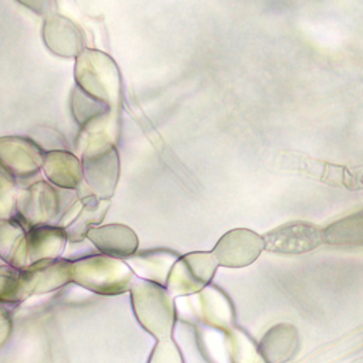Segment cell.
<instances>
[{"instance_id":"obj_1","label":"cell","mask_w":363,"mask_h":363,"mask_svg":"<svg viewBox=\"0 0 363 363\" xmlns=\"http://www.w3.org/2000/svg\"><path fill=\"white\" fill-rule=\"evenodd\" d=\"M82 176L91 191L101 200H109L119 179V155L115 135L106 130H79Z\"/></svg>"},{"instance_id":"obj_2","label":"cell","mask_w":363,"mask_h":363,"mask_svg":"<svg viewBox=\"0 0 363 363\" xmlns=\"http://www.w3.org/2000/svg\"><path fill=\"white\" fill-rule=\"evenodd\" d=\"M75 85L115 111L121 104V74L115 61L95 48H85L74 65Z\"/></svg>"},{"instance_id":"obj_3","label":"cell","mask_w":363,"mask_h":363,"mask_svg":"<svg viewBox=\"0 0 363 363\" xmlns=\"http://www.w3.org/2000/svg\"><path fill=\"white\" fill-rule=\"evenodd\" d=\"M72 282L98 295L112 296L130 289L135 274L125 259L102 252L71 259Z\"/></svg>"},{"instance_id":"obj_4","label":"cell","mask_w":363,"mask_h":363,"mask_svg":"<svg viewBox=\"0 0 363 363\" xmlns=\"http://www.w3.org/2000/svg\"><path fill=\"white\" fill-rule=\"evenodd\" d=\"M130 303L140 326L159 339L170 337L176 320L173 295L164 285L138 279L130 289Z\"/></svg>"},{"instance_id":"obj_5","label":"cell","mask_w":363,"mask_h":363,"mask_svg":"<svg viewBox=\"0 0 363 363\" xmlns=\"http://www.w3.org/2000/svg\"><path fill=\"white\" fill-rule=\"evenodd\" d=\"M60 211V196L50 182L37 180L16 196L14 216L26 228L38 224H52Z\"/></svg>"},{"instance_id":"obj_6","label":"cell","mask_w":363,"mask_h":363,"mask_svg":"<svg viewBox=\"0 0 363 363\" xmlns=\"http://www.w3.org/2000/svg\"><path fill=\"white\" fill-rule=\"evenodd\" d=\"M217 262L211 252H190L177 258L166 279L172 295H193L211 281Z\"/></svg>"},{"instance_id":"obj_7","label":"cell","mask_w":363,"mask_h":363,"mask_svg":"<svg viewBox=\"0 0 363 363\" xmlns=\"http://www.w3.org/2000/svg\"><path fill=\"white\" fill-rule=\"evenodd\" d=\"M44 153L33 138H0V167L14 180H24L37 174L41 170Z\"/></svg>"},{"instance_id":"obj_8","label":"cell","mask_w":363,"mask_h":363,"mask_svg":"<svg viewBox=\"0 0 363 363\" xmlns=\"http://www.w3.org/2000/svg\"><path fill=\"white\" fill-rule=\"evenodd\" d=\"M264 250V238L247 228L225 233L213 250L217 265L241 268L252 264Z\"/></svg>"},{"instance_id":"obj_9","label":"cell","mask_w":363,"mask_h":363,"mask_svg":"<svg viewBox=\"0 0 363 363\" xmlns=\"http://www.w3.org/2000/svg\"><path fill=\"white\" fill-rule=\"evenodd\" d=\"M27 296L43 295L72 282V262L67 258H48L30 262L21 269Z\"/></svg>"},{"instance_id":"obj_10","label":"cell","mask_w":363,"mask_h":363,"mask_svg":"<svg viewBox=\"0 0 363 363\" xmlns=\"http://www.w3.org/2000/svg\"><path fill=\"white\" fill-rule=\"evenodd\" d=\"M322 242V230L305 221L284 224L264 235V248L279 254L309 252Z\"/></svg>"},{"instance_id":"obj_11","label":"cell","mask_w":363,"mask_h":363,"mask_svg":"<svg viewBox=\"0 0 363 363\" xmlns=\"http://www.w3.org/2000/svg\"><path fill=\"white\" fill-rule=\"evenodd\" d=\"M41 34L45 47L62 58H77L86 48L82 30L60 13L44 18Z\"/></svg>"},{"instance_id":"obj_12","label":"cell","mask_w":363,"mask_h":363,"mask_svg":"<svg viewBox=\"0 0 363 363\" xmlns=\"http://www.w3.org/2000/svg\"><path fill=\"white\" fill-rule=\"evenodd\" d=\"M108 200H101L94 193L82 196L57 221L64 228L68 241L78 242L86 238L89 228L102 223L108 210Z\"/></svg>"},{"instance_id":"obj_13","label":"cell","mask_w":363,"mask_h":363,"mask_svg":"<svg viewBox=\"0 0 363 363\" xmlns=\"http://www.w3.org/2000/svg\"><path fill=\"white\" fill-rule=\"evenodd\" d=\"M86 238L102 254L126 259L138 251L139 240L125 224H98L86 233Z\"/></svg>"},{"instance_id":"obj_14","label":"cell","mask_w":363,"mask_h":363,"mask_svg":"<svg viewBox=\"0 0 363 363\" xmlns=\"http://www.w3.org/2000/svg\"><path fill=\"white\" fill-rule=\"evenodd\" d=\"M193 295L191 306L200 322L225 332L233 328V306L221 291L214 286H204Z\"/></svg>"},{"instance_id":"obj_15","label":"cell","mask_w":363,"mask_h":363,"mask_svg":"<svg viewBox=\"0 0 363 363\" xmlns=\"http://www.w3.org/2000/svg\"><path fill=\"white\" fill-rule=\"evenodd\" d=\"M41 170L52 186L65 190L78 189L84 180L81 159L67 149L45 152Z\"/></svg>"},{"instance_id":"obj_16","label":"cell","mask_w":363,"mask_h":363,"mask_svg":"<svg viewBox=\"0 0 363 363\" xmlns=\"http://www.w3.org/2000/svg\"><path fill=\"white\" fill-rule=\"evenodd\" d=\"M68 242L64 228L58 224H38L27 228L28 261L60 258Z\"/></svg>"},{"instance_id":"obj_17","label":"cell","mask_w":363,"mask_h":363,"mask_svg":"<svg viewBox=\"0 0 363 363\" xmlns=\"http://www.w3.org/2000/svg\"><path fill=\"white\" fill-rule=\"evenodd\" d=\"M0 259L18 269L30 264L27 228L16 217L0 218Z\"/></svg>"},{"instance_id":"obj_18","label":"cell","mask_w":363,"mask_h":363,"mask_svg":"<svg viewBox=\"0 0 363 363\" xmlns=\"http://www.w3.org/2000/svg\"><path fill=\"white\" fill-rule=\"evenodd\" d=\"M176 259L177 255L172 251L149 250L143 252L136 251L133 255L126 258V264L135 275L140 277V279L164 285Z\"/></svg>"},{"instance_id":"obj_19","label":"cell","mask_w":363,"mask_h":363,"mask_svg":"<svg viewBox=\"0 0 363 363\" xmlns=\"http://www.w3.org/2000/svg\"><path fill=\"white\" fill-rule=\"evenodd\" d=\"M298 346L296 329L289 323H279L264 335L258 349L267 363H285L295 354Z\"/></svg>"},{"instance_id":"obj_20","label":"cell","mask_w":363,"mask_h":363,"mask_svg":"<svg viewBox=\"0 0 363 363\" xmlns=\"http://www.w3.org/2000/svg\"><path fill=\"white\" fill-rule=\"evenodd\" d=\"M322 237L323 242L336 247H363V210L329 224Z\"/></svg>"},{"instance_id":"obj_21","label":"cell","mask_w":363,"mask_h":363,"mask_svg":"<svg viewBox=\"0 0 363 363\" xmlns=\"http://www.w3.org/2000/svg\"><path fill=\"white\" fill-rule=\"evenodd\" d=\"M69 106H71L72 116L77 121L79 128L113 112L108 105L91 98L84 91H81L77 85L74 86L72 92H71Z\"/></svg>"},{"instance_id":"obj_22","label":"cell","mask_w":363,"mask_h":363,"mask_svg":"<svg viewBox=\"0 0 363 363\" xmlns=\"http://www.w3.org/2000/svg\"><path fill=\"white\" fill-rule=\"evenodd\" d=\"M227 345L231 363H267L255 343L240 329L227 330Z\"/></svg>"},{"instance_id":"obj_23","label":"cell","mask_w":363,"mask_h":363,"mask_svg":"<svg viewBox=\"0 0 363 363\" xmlns=\"http://www.w3.org/2000/svg\"><path fill=\"white\" fill-rule=\"evenodd\" d=\"M27 292L23 282L21 269L9 264H0V303L17 305L26 301Z\"/></svg>"},{"instance_id":"obj_24","label":"cell","mask_w":363,"mask_h":363,"mask_svg":"<svg viewBox=\"0 0 363 363\" xmlns=\"http://www.w3.org/2000/svg\"><path fill=\"white\" fill-rule=\"evenodd\" d=\"M16 196V180L0 167V218L14 216Z\"/></svg>"},{"instance_id":"obj_25","label":"cell","mask_w":363,"mask_h":363,"mask_svg":"<svg viewBox=\"0 0 363 363\" xmlns=\"http://www.w3.org/2000/svg\"><path fill=\"white\" fill-rule=\"evenodd\" d=\"M147 363H183V359L172 337H166L157 340Z\"/></svg>"},{"instance_id":"obj_26","label":"cell","mask_w":363,"mask_h":363,"mask_svg":"<svg viewBox=\"0 0 363 363\" xmlns=\"http://www.w3.org/2000/svg\"><path fill=\"white\" fill-rule=\"evenodd\" d=\"M17 1L26 9H28L30 11L44 18L57 13V9H58L57 0H17Z\"/></svg>"},{"instance_id":"obj_27","label":"cell","mask_w":363,"mask_h":363,"mask_svg":"<svg viewBox=\"0 0 363 363\" xmlns=\"http://www.w3.org/2000/svg\"><path fill=\"white\" fill-rule=\"evenodd\" d=\"M13 330L11 315L7 305L0 303V347L7 342Z\"/></svg>"}]
</instances>
